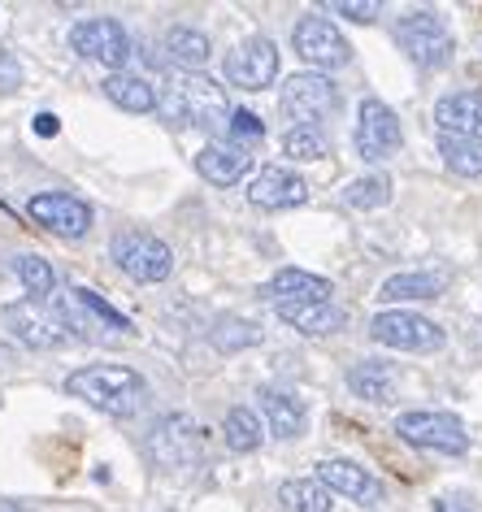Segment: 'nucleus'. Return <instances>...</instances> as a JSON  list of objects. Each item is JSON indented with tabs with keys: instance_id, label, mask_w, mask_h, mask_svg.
<instances>
[{
	"instance_id": "1",
	"label": "nucleus",
	"mask_w": 482,
	"mask_h": 512,
	"mask_svg": "<svg viewBox=\"0 0 482 512\" xmlns=\"http://www.w3.org/2000/svg\"><path fill=\"white\" fill-rule=\"evenodd\" d=\"M66 391L87 400L92 408H100V413H109V417H131L148 400V382L126 365H87L79 374H70Z\"/></svg>"
},
{
	"instance_id": "2",
	"label": "nucleus",
	"mask_w": 482,
	"mask_h": 512,
	"mask_svg": "<svg viewBox=\"0 0 482 512\" xmlns=\"http://www.w3.org/2000/svg\"><path fill=\"white\" fill-rule=\"evenodd\" d=\"M157 109L174 126H200V131H226V122H231L226 92L205 74H179L166 87V96L157 100Z\"/></svg>"
},
{
	"instance_id": "3",
	"label": "nucleus",
	"mask_w": 482,
	"mask_h": 512,
	"mask_svg": "<svg viewBox=\"0 0 482 512\" xmlns=\"http://www.w3.org/2000/svg\"><path fill=\"white\" fill-rule=\"evenodd\" d=\"M144 452L157 469H187L205 456V430H200L187 413H170L148 430Z\"/></svg>"
},
{
	"instance_id": "4",
	"label": "nucleus",
	"mask_w": 482,
	"mask_h": 512,
	"mask_svg": "<svg viewBox=\"0 0 482 512\" xmlns=\"http://www.w3.org/2000/svg\"><path fill=\"white\" fill-rule=\"evenodd\" d=\"M396 44L409 53L413 66L422 70H439L452 61V31L448 22H443L439 14H430V9H417V14H404L396 22Z\"/></svg>"
},
{
	"instance_id": "5",
	"label": "nucleus",
	"mask_w": 482,
	"mask_h": 512,
	"mask_svg": "<svg viewBox=\"0 0 482 512\" xmlns=\"http://www.w3.org/2000/svg\"><path fill=\"white\" fill-rule=\"evenodd\" d=\"M57 322L66 326V335H79V339H105V335H122L126 317L113 313L105 300L96 296V291L87 287H70L57 296Z\"/></svg>"
},
{
	"instance_id": "6",
	"label": "nucleus",
	"mask_w": 482,
	"mask_h": 512,
	"mask_svg": "<svg viewBox=\"0 0 482 512\" xmlns=\"http://www.w3.org/2000/svg\"><path fill=\"white\" fill-rule=\"evenodd\" d=\"M113 261H118V270L126 278H135V283H161V278H170V270H174L170 243H161L157 235H148V230H122V235L113 239Z\"/></svg>"
},
{
	"instance_id": "7",
	"label": "nucleus",
	"mask_w": 482,
	"mask_h": 512,
	"mask_svg": "<svg viewBox=\"0 0 482 512\" xmlns=\"http://www.w3.org/2000/svg\"><path fill=\"white\" fill-rule=\"evenodd\" d=\"M278 105H283V113L296 126H317L326 118V113H335L339 109V87L326 79V74H291L287 87H283V96H278Z\"/></svg>"
},
{
	"instance_id": "8",
	"label": "nucleus",
	"mask_w": 482,
	"mask_h": 512,
	"mask_svg": "<svg viewBox=\"0 0 482 512\" xmlns=\"http://www.w3.org/2000/svg\"><path fill=\"white\" fill-rule=\"evenodd\" d=\"M370 339L396 352H435L443 348V330L422 313H404V309H387L370 322Z\"/></svg>"
},
{
	"instance_id": "9",
	"label": "nucleus",
	"mask_w": 482,
	"mask_h": 512,
	"mask_svg": "<svg viewBox=\"0 0 482 512\" xmlns=\"http://www.w3.org/2000/svg\"><path fill=\"white\" fill-rule=\"evenodd\" d=\"M396 434L413 447H426V452H448L461 456L469 447L465 421L452 413H400L396 417Z\"/></svg>"
},
{
	"instance_id": "10",
	"label": "nucleus",
	"mask_w": 482,
	"mask_h": 512,
	"mask_svg": "<svg viewBox=\"0 0 482 512\" xmlns=\"http://www.w3.org/2000/svg\"><path fill=\"white\" fill-rule=\"evenodd\" d=\"M291 44H296V53L309 61L313 70H339V66H348V57H352L348 40L339 35L335 22H326V18H300L296 31H291Z\"/></svg>"
},
{
	"instance_id": "11",
	"label": "nucleus",
	"mask_w": 482,
	"mask_h": 512,
	"mask_svg": "<svg viewBox=\"0 0 482 512\" xmlns=\"http://www.w3.org/2000/svg\"><path fill=\"white\" fill-rule=\"evenodd\" d=\"M27 213L61 239H83L92 230V209L70 191H40V196H31Z\"/></svg>"
},
{
	"instance_id": "12",
	"label": "nucleus",
	"mask_w": 482,
	"mask_h": 512,
	"mask_svg": "<svg viewBox=\"0 0 482 512\" xmlns=\"http://www.w3.org/2000/svg\"><path fill=\"white\" fill-rule=\"evenodd\" d=\"M70 48L87 61H105V66H122L131 57V40H126L118 18H83L70 31Z\"/></svg>"
},
{
	"instance_id": "13",
	"label": "nucleus",
	"mask_w": 482,
	"mask_h": 512,
	"mask_svg": "<svg viewBox=\"0 0 482 512\" xmlns=\"http://www.w3.org/2000/svg\"><path fill=\"white\" fill-rule=\"evenodd\" d=\"M400 144H404L400 118L383 105V100H365L361 113H357V152H361V161L378 165V161H387Z\"/></svg>"
},
{
	"instance_id": "14",
	"label": "nucleus",
	"mask_w": 482,
	"mask_h": 512,
	"mask_svg": "<svg viewBox=\"0 0 482 512\" xmlns=\"http://www.w3.org/2000/svg\"><path fill=\"white\" fill-rule=\"evenodd\" d=\"M5 326L14 330V339L27 343V348H61V343L70 339L66 326L57 322V313L40 309V300L5 304Z\"/></svg>"
},
{
	"instance_id": "15",
	"label": "nucleus",
	"mask_w": 482,
	"mask_h": 512,
	"mask_svg": "<svg viewBox=\"0 0 482 512\" xmlns=\"http://www.w3.org/2000/svg\"><path fill=\"white\" fill-rule=\"evenodd\" d=\"M274 74H278V48L270 40H248L226 57V79H231L235 87H244V92L270 87Z\"/></svg>"
},
{
	"instance_id": "16",
	"label": "nucleus",
	"mask_w": 482,
	"mask_h": 512,
	"mask_svg": "<svg viewBox=\"0 0 482 512\" xmlns=\"http://www.w3.org/2000/svg\"><path fill=\"white\" fill-rule=\"evenodd\" d=\"M248 200L257 204V209H296V204L309 200V183H304L300 174L283 170V165H265V170L252 178Z\"/></svg>"
},
{
	"instance_id": "17",
	"label": "nucleus",
	"mask_w": 482,
	"mask_h": 512,
	"mask_svg": "<svg viewBox=\"0 0 482 512\" xmlns=\"http://www.w3.org/2000/svg\"><path fill=\"white\" fill-rule=\"evenodd\" d=\"M317 482L331 495H348L357 504H378L383 499V482L374 473H365L361 465H352V460H322L317 465Z\"/></svg>"
},
{
	"instance_id": "18",
	"label": "nucleus",
	"mask_w": 482,
	"mask_h": 512,
	"mask_svg": "<svg viewBox=\"0 0 482 512\" xmlns=\"http://www.w3.org/2000/svg\"><path fill=\"white\" fill-rule=\"evenodd\" d=\"M435 126L439 135H461V139H482V92H452L435 105Z\"/></svg>"
},
{
	"instance_id": "19",
	"label": "nucleus",
	"mask_w": 482,
	"mask_h": 512,
	"mask_svg": "<svg viewBox=\"0 0 482 512\" xmlns=\"http://www.w3.org/2000/svg\"><path fill=\"white\" fill-rule=\"evenodd\" d=\"M196 170L205 174L213 187H235L239 178L252 170V157H248V148H235V144H209V148H200Z\"/></svg>"
},
{
	"instance_id": "20",
	"label": "nucleus",
	"mask_w": 482,
	"mask_h": 512,
	"mask_svg": "<svg viewBox=\"0 0 482 512\" xmlns=\"http://www.w3.org/2000/svg\"><path fill=\"white\" fill-rule=\"evenodd\" d=\"M265 296L278 304H309V300H331V283L317 278L309 270H278L270 283H265Z\"/></svg>"
},
{
	"instance_id": "21",
	"label": "nucleus",
	"mask_w": 482,
	"mask_h": 512,
	"mask_svg": "<svg viewBox=\"0 0 482 512\" xmlns=\"http://www.w3.org/2000/svg\"><path fill=\"white\" fill-rule=\"evenodd\" d=\"M278 317H283L287 326H296L300 335H335V330H344L348 313L335 309L331 300H309V304H278Z\"/></svg>"
},
{
	"instance_id": "22",
	"label": "nucleus",
	"mask_w": 482,
	"mask_h": 512,
	"mask_svg": "<svg viewBox=\"0 0 482 512\" xmlns=\"http://www.w3.org/2000/svg\"><path fill=\"white\" fill-rule=\"evenodd\" d=\"M261 413H265V421H270V430L278 434V439H296V434L304 430V404L287 391L265 387L261 391Z\"/></svg>"
},
{
	"instance_id": "23",
	"label": "nucleus",
	"mask_w": 482,
	"mask_h": 512,
	"mask_svg": "<svg viewBox=\"0 0 482 512\" xmlns=\"http://www.w3.org/2000/svg\"><path fill=\"white\" fill-rule=\"evenodd\" d=\"M105 96L118 109H126V113H152V109H157V92H152V83L139 79V74L113 70L109 79H105Z\"/></svg>"
},
{
	"instance_id": "24",
	"label": "nucleus",
	"mask_w": 482,
	"mask_h": 512,
	"mask_svg": "<svg viewBox=\"0 0 482 512\" xmlns=\"http://www.w3.org/2000/svg\"><path fill=\"white\" fill-rule=\"evenodd\" d=\"M348 387L370 404H387L391 391H396V374H391V365H383V361H361V365H352Z\"/></svg>"
},
{
	"instance_id": "25",
	"label": "nucleus",
	"mask_w": 482,
	"mask_h": 512,
	"mask_svg": "<svg viewBox=\"0 0 482 512\" xmlns=\"http://www.w3.org/2000/svg\"><path fill=\"white\" fill-rule=\"evenodd\" d=\"M443 287H448V274H396V278H387L378 296L391 304L396 300H435V296H443Z\"/></svg>"
},
{
	"instance_id": "26",
	"label": "nucleus",
	"mask_w": 482,
	"mask_h": 512,
	"mask_svg": "<svg viewBox=\"0 0 482 512\" xmlns=\"http://www.w3.org/2000/svg\"><path fill=\"white\" fill-rule=\"evenodd\" d=\"M166 48L174 66H183L187 74H200V66H209V35H200L196 27H174L166 35Z\"/></svg>"
},
{
	"instance_id": "27",
	"label": "nucleus",
	"mask_w": 482,
	"mask_h": 512,
	"mask_svg": "<svg viewBox=\"0 0 482 512\" xmlns=\"http://www.w3.org/2000/svg\"><path fill=\"white\" fill-rule=\"evenodd\" d=\"M439 157L448 161L452 174L482 178V139H461V135H439Z\"/></svg>"
},
{
	"instance_id": "28",
	"label": "nucleus",
	"mask_w": 482,
	"mask_h": 512,
	"mask_svg": "<svg viewBox=\"0 0 482 512\" xmlns=\"http://www.w3.org/2000/svg\"><path fill=\"white\" fill-rule=\"evenodd\" d=\"M222 434H226V447H231V452H257L261 447V417L239 404V408L226 413Z\"/></svg>"
},
{
	"instance_id": "29",
	"label": "nucleus",
	"mask_w": 482,
	"mask_h": 512,
	"mask_svg": "<svg viewBox=\"0 0 482 512\" xmlns=\"http://www.w3.org/2000/svg\"><path fill=\"white\" fill-rule=\"evenodd\" d=\"M283 504L291 512H331V491L317 478H296L283 482Z\"/></svg>"
},
{
	"instance_id": "30",
	"label": "nucleus",
	"mask_w": 482,
	"mask_h": 512,
	"mask_svg": "<svg viewBox=\"0 0 482 512\" xmlns=\"http://www.w3.org/2000/svg\"><path fill=\"white\" fill-rule=\"evenodd\" d=\"M14 274H18V283L31 291V300H44L48 291H53V265H48L44 256H35V252L14 256Z\"/></svg>"
},
{
	"instance_id": "31",
	"label": "nucleus",
	"mask_w": 482,
	"mask_h": 512,
	"mask_svg": "<svg viewBox=\"0 0 482 512\" xmlns=\"http://www.w3.org/2000/svg\"><path fill=\"white\" fill-rule=\"evenodd\" d=\"M213 348L222 352H239V348H252V343H261V326L257 322H244V317H222L218 326H213Z\"/></svg>"
},
{
	"instance_id": "32",
	"label": "nucleus",
	"mask_w": 482,
	"mask_h": 512,
	"mask_svg": "<svg viewBox=\"0 0 482 512\" xmlns=\"http://www.w3.org/2000/svg\"><path fill=\"white\" fill-rule=\"evenodd\" d=\"M344 200L352 209H378V204L391 200V178L387 174H370V178H357V183H348Z\"/></svg>"
},
{
	"instance_id": "33",
	"label": "nucleus",
	"mask_w": 482,
	"mask_h": 512,
	"mask_svg": "<svg viewBox=\"0 0 482 512\" xmlns=\"http://www.w3.org/2000/svg\"><path fill=\"white\" fill-rule=\"evenodd\" d=\"M283 152L296 161H322L326 157V135L317 126H291L283 139Z\"/></svg>"
},
{
	"instance_id": "34",
	"label": "nucleus",
	"mask_w": 482,
	"mask_h": 512,
	"mask_svg": "<svg viewBox=\"0 0 482 512\" xmlns=\"http://www.w3.org/2000/svg\"><path fill=\"white\" fill-rule=\"evenodd\" d=\"M226 135L235 139V148H244V144H257V139L265 135V126L257 113H248V109H231V122H226Z\"/></svg>"
},
{
	"instance_id": "35",
	"label": "nucleus",
	"mask_w": 482,
	"mask_h": 512,
	"mask_svg": "<svg viewBox=\"0 0 482 512\" xmlns=\"http://www.w3.org/2000/svg\"><path fill=\"white\" fill-rule=\"evenodd\" d=\"M18 87H22V66H18V57L0 48V92H18Z\"/></svg>"
},
{
	"instance_id": "36",
	"label": "nucleus",
	"mask_w": 482,
	"mask_h": 512,
	"mask_svg": "<svg viewBox=\"0 0 482 512\" xmlns=\"http://www.w3.org/2000/svg\"><path fill=\"white\" fill-rule=\"evenodd\" d=\"M335 14H344V18H352V22H374L378 18V5H357V0H335Z\"/></svg>"
},
{
	"instance_id": "37",
	"label": "nucleus",
	"mask_w": 482,
	"mask_h": 512,
	"mask_svg": "<svg viewBox=\"0 0 482 512\" xmlns=\"http://www.w3.org/2000/svg\"><path fill=\"white\" fill-rule=\"evenodd\" d=\"M35 131H40V135H57V118H53V113H40V118H35Z\"/></svg>"
},
{
	"instance_id": "38",
	"label": "nucleus",
	"mask_w": 482,
	"mask_h": 512,
	"mask_svg": "<svg viewBox=\"0 0 482 512\" xmlns=\"http://www.w3.org/2000/svg\"><path fill=\"white\" fill-rule=\"evenodd\" d=\"M0 512H31L27 504H14V499H0Z\"/></svg>"
}]
</instances>
